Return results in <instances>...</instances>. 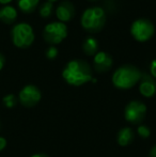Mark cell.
<instances>
[{
  "instance_id": "1",
  "label": "cell",
  "mask_w": 156,
  "mask_h": 157,
  "mask_svg": "<svg viewBox=\"0 0 156 157\" xmlns=\"http://www.w3.org/2000/svg\"><path fill=\"white\" fill-rule=\"evenodd\" d=\"M62 78L73 87H80L90 82L93 78L90 64L81 59H73L65 64L62 70Z\"/></svg>"
},
{
  "instance_id": "2",
  "label": "cell",
  "mask_w": 156,
  "mask_h": 157,
  "mask_svg": "<svg viewBox=\"0 0 156 157\" xmlns=\"http://www.w3.org/2000/svg\"><path fill=\"white\" fill-rule=\"evenodd\" d=\"M140 70L131 64H124L119 66L111 76L113 87L119 90H129L134 88L141 78Z\"/></svg>"
},
{
  "instance_id": "3",
  "label": "cell",
  "mask_w": 156,
  "mask_h": 157,
  "mask_svg": "<svg viewBox=\"0 0 156 157\" xmlns=\"http://www.w3.org/2000/svg\"><path fill=\"white\" fill-rule=\"evenodd\" d=\"M107 21L106 11L102 6H90L82 12L80 25L89 34H96L101 32Z\"/></svg>"
},
{
  "instance_id": "4",
  "label": "cell",
  "mask_w": 156,
  "mask_h": 157,
  "mask_svg": "<svg viewBox=\"0 0 156 157\" xmlns=\"http://www.w3.org/2000/svg\"><path fill=\"white\" fill-rule=\"evenodd\" d=\"M11 39L14 46L21 49H26L33 44L36 34L33 28L28 23H18L11 30Z\"/></svg>"
},
{
  "instance_id": "5",
  "label": "cell",
  "mask_w": 156,
  "mask_h": 157,
  "mask_svg": "<svg viewBox=\"0 0 156 157\" xmlns=\"http://www.w3.org/2000/svg\"><path fill=\"white\" fill-rule=\"evenodd\" d=\"M129 32L135 41L146 43L154 35L155 26L149 18H138L131 23Z\"/></svg>"
},
{
  "instance_id": "6",
  "label": "cell",
  "mask_w": 156,
  "mask_h": 157,
  "mask_svg": "<svg viewBox=\"0 0 156 157\" xmlns=\"http://www.w3.org/2000/svg\"><path fill=\"white\" fill-rule=\"evenodd\" d=\"M69 34L67 26L61 21H51L43 29V39L50 46H56L62 43Z\"/></svg>"
},
{
  "instance_id": "7",
  "label": "cell",
  "mask_w": 156,
  "mask_h": 157,
  "mask_svg": "<svg viewBox=\"0 0 156 157\" xmlns=\"http://www.w3.org/2000/svg\"><path fill=\"white\" fill-rule=\"evenodd\" d=\"M146 106L143 101L134 99L131 101L124 108V118L131 124H140L146 118Z\"/></svg>"
},
{
  "instance_id": "8",
  "label": "cell",
  "mask_w": 156,
  "mask_h": 157,
  "mask_svg": "<svg viewBox=\"0 0 156 157\" xmlns=\"http://www.w3.org/2000/svg\"><path fill=\"white\" fill-rule=\"evenodd\" d=\"M42 98V93L40 89L34 85H27L19 91L18 101L24 107L31 108L38 105Z\"/></svg>"
},
{
  "instance_id": "9",
  "label": "cell",
  "mask_w": 156,
  "mask_h": 157,
  "mask_svg": "<svg viewBox=\"0 0 156 157\" xmlns=\"http://www.w3.org/2000/svg\"><path fill=\"white\" fill-rule=\"evenodd\" d=\"M56 16L61 23H69L75 17L76 15V9L74 6L73 2L70 0H63L58 4L56 8Z\"/></svg>"
},
{
  "instance_id": "10",
  "label": "cell",
  "mask_w": 156,
  "mask_h": 157,
  "mask_svg": "<svg viewBox=\"0 0 156 157\" xmlns=\"http://www.w3.org/2000/svg\"><path fill=\"white\" fill-rule=\"evenodd\" d=\"M139 92L143 97L151 98L156 94V79L148 73H142L139 80Z\"/></svg>"
},
{
  "instance_id": "11",
  "label": "cell",
  "mask_w": 156,
  "mask_h": 157,
  "mask_svg": "<svg viewBox=\"0 0 156 157\" xmlns=\"http://www.w3.org/2000/svg\"><path fill=\"white\" fill-rule=\"evenodd\" d=\"M113 59L111 55H109L106 52H98L93 57V67L95 72L103 74L106 73L112 67Z\"/></svg>"
},
{
  "instance_id": "12",
  "label": "cell",
  "mask_w": 156,
  "mask_h": 157,
  "mask_svg": "<svg viewBox=\"0 0 156 157\" xmlns=\"http://www.w3.org/2000/svg\"><path fill=\"white\" fill-rule=\"evenodd\" d=\"M18 13L14 6H3L0 8V21L6 25H12L16 21Z\"/></svg>"
},
{
  "instance_id": "13",
  "label": "cell",
  "mask_w": 156,
  "mask_h": 157,
  "mask_svg": "<svg viewBox=\"0 0 156 157\" xmlns=\"http://www.w3.org/2000/svg\"><path fill=\"white\" fill-rule=\"evenodd\" d=\"M135 139V132L131 127H122L118 132L117 141L121 147H127Z\"/></svg>"
},
{
  "instance_id": "14",
  "label": "cell",
  "mask_w": 156,
  "mask_h": 157,
  "mask_svg": "<svg viewBox=\"0 0 156 157\" xmlns=\"http://www.w3.org/2000/svg\"><path fill=\"white\" fill-rule=\"evenodd\" d=\"M98 47H100L98 41L94 36H91V35L86 37L82 43V52H85V55L90 57H94L95 54H97Z\"/></svg>"
},
{
  "instance_id": "15",
  "label": "cell",
  "mask_w": 156,
  "mask_h": 157,
  "mask_svg": "<svg viewBox=\"0 0 156 157\" xmlns=\"http://www.w3.org/2000/svg\"><path fill=\"white\" fill-rule=\"evenodd\" d=\"M18 9L25 14H31L38 9L40 0H16Z\"/></svg>"
},
{
  "instance_id": "16",
  "label": "cell",
  "mask_w": 156,
  "mask_h": 157,
  "mask_svg": "<svg viewBox=\"0 0 156 157\" xmlns=\"http://www.w3.org/2000/svg\"><path fill=\"white\" fill-rule=\"evenodd\" d=\"M39 13L42 18H45V19L49 18L52 15V13H54V3L49 1H45L44 3H42L40 6Z\"/></svg>"
},
{
  "instance_id": "17",
  "label": "cell",
  "mask_w": 156,
  "mask_h": 157,
  "mask_svg": "<svg viewBox=\"0 0 156 157\" xmlns=\"http://www.w3.org/2000/svg\"><path fill=\"white\" fill-rule=\"evenodd\" d=\"M2 101H3V105L6 106V108H13L16 106L17 98L14 94H6V96L2 98Z\"/></svg>"
},
{
  "instance_id": "18",
  "label": "cell",
  "mask_w": 156,
  "mask_h": 157,
  "mask_svg": "<svg viewBox=\"0 0 156 157\" xmlns=\"http://www.w3.org/2000/svg\"><path fill=\"white\" fill-rule=\"evenodd\" d=\"M137 134L139 137H141L142 139H146L151 136V129L149 126L140 124L137 128Z\"/></svg>"
},
{
  "instance_id": "19",
  "label": "cell",
  "mask_w": 156,
  "mask_h": 157,
  "mask_svg": "<svg viewBox=\"0 0 156 157\" xmlns=\"http://www.w3.org/2000/svg\"><path fill=\"white\" fill-rule=\"evenodd\" d=\"M58 54H59V50L56 46H49L45 52V56L48 60H55L58 57Z\"/></svg>"
},
{
  "instance_id": "20",
  "label": "cell",
  "mask_w": 156,
  "mask_h": 157,
  "mask_svg": "<svg viewBox=\"0 0 156 157\" xmlns=\"http://www.w3.org/2000/svg\"><path fill=\"white\" fill-rule=\"evenodd\" d=\"M150 75L156 79V58L153 59L150 63Z\"/></svg>"
},
{
  "instance_id": "21",
  "label": "cell",
  "mask_w": 156,
  "mask_h": 157,
  "mask_svg": "<svg viewBox=\"0 0 156 157\" xmlns=\"http://www.w3.org/2000/svg\"><path fill=\"white\" fill-rule=\"evenodd\" d=\"M6 139L0 136V151L6 149Z\"/></svg>"
},
{
  "instance_id": "22",
  "label": "cell",
  "mask_w": 156,
  "mask_h": 157,
  "mask_svg": "<svg viewBox=\"0 0 156 157\" xmlns=\"http://www.w3.org/2000/svg\"><path fill=\"white\" fill-rule=\"evenodd\" d=\"M149 157H156V144L153 145L149 152Z\"/></svg>"
},
{
  "instance_id": "23",
  "label": "cell",
  "mask_w": 156,
  "mask_h": 157,
  "mask_svg": "<svg viewBox=\"0 0 156 157\" xmlns=\"http://www.w3.org/2000/svg\"><path fill=\"white\" fill-rule=\"evenodd\" d=\"M4 63H6V58H4V56L0 52V71L3 68V66H4Z\"/></svg>"
},
{
  "instance_id": "24",
  "label": "cell",
  "mask_w": 156,
  "mask_h": 157,
  "mask_svg": "<svg viewBox=\"0 0 156 157\" xmlns=\"http://www.w3.org/2000/svg\"><path fill=\"white\" fill-rule=\"evenodd\" d=\"M30 157H49V156L46 155V154H43V153H36V154H33V155H31Z\"/></svg>"
},
{
  "instance_id": "25",
  "label": "cell",
  "mask_w": 156,
  "mask_h": 157,
  "mask_svg": "<svg viewBox=\"0 0 156 157\" xmlns=\"http://www.w3.org/2000/svg\"><path fill=\"white\" fill-rule=\"evenodd\" d=\"M12 1L13 0H0V4H2V6H8V4Z\"/></svg>"
},
{
  "instance_id": "26",
  "label": "cell",
  "mask_w": 156,
  "mask_h": 157,
  "mask_svg": "<svg viewBox=\"0 0 156 157\" xmlns=\"http://www.w3.org/2000/svg\"><path fill=\"white\" fill-rule=\"evenodd\" d=\"M46 1H49V2H52V3H54V2L58 1V0H46Z\"/></svg>"
},
{
  "instance_id": "27",
  "label": "cell",
  "mask_w": 156,
  "mask_h": 157,
  "mask_svg": "<svg viewBox=\"0 0 156 157\" xmlns=\"http://www.w3.org/2000/svg\"><path fill=\"white\" fill-rule=\"evenodd\" d=\"M88 1H91V2H95V1H98V0H88Z\"/></svg>"
}]
</instances>
